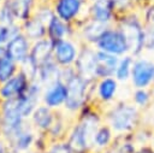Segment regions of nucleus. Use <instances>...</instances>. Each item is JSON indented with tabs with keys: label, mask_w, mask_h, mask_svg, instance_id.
I'll use <instances>...</instances> for the list:
<instances>
[{
	"label": "nucleus",
	"mask_w": 154,
	"mask_h": 153,
	"mask_svg": "<svg viewBox=\"0 0 154 153\" xmlns=\"http://www.w3.org/2000/svg\"><path fill=\"white\" fill-rule=\"evenodd\" d=\"M142 122V111L132 102H118L107 113V124L117 135H131Z\"/></svg>",
	"instance_id": "nucleus-1"
},
{
	"label": "nucleus",
	"mask_w": 154,
	"mask_h": 153,
	"mask_svg": "<svg viewBox=\"0 0 154 153\" xmlns=\"http://www.w3.org/2000/svg\"><path fill=\"white\" fill-rule=\"evenodd\" d=\"M88 16L89 18L103 23L106 25H113L118 20L120 13L114 0H89Z\"/></svg>",
	"instance_id": "nucleus-6"
},
{
	"label": "nucleus",
	"mask_w": 154,
	"mask_h": 153,
	"mask_svg": "<svg viewBox=\"0 0 154 153\" xmlns=\"http://www.w3.org/2000/svg\"><path fill=\"white\" fill-rule=\"evenodd\" d=\"M85 1H87V0H85Z\"/></svg>",
	"instance_id": "nucleus-36"
},
{
	"label": "nucleus",
	"mask_w": 154,
	"mask_h": 153,
	"mask_svg": "<svg viewBox=\"0 0 154 153\" xmlns=\"http://www.w3.org/2000/svg\"><path fill=\"white\" fill-rule=\"evenodd\" d=\"M91 83L93 82H89L83 77H81L77 73V71L65 82L67 88V96L64 105L69 111H78L79 108H82V106L87 100L89 86Z\"/></svg>",
	"instance_id": "nucleus-4"
},
{
	"label": "nucleus",
	"mask_w": 154,
	"mask_h": 153,
	"mask_svg": "<svg viewBox=\"0 0 154 153\" xmlns=\"http://www.w3.org/2000/svg\"><path fill=\"white\" fill-rule=\"evenodd\" d=\"M11 139L18 149H25L30 146V143L32 141V135L30 133H28L26 130H24L23 128H20Z\"/></svg>",
	"instance_id": "nucleus-26"
},
{
	"label": "nucleus",
	"mask_w": 154,
	"mask_h": 153,
	"mask_svg": "<svg viewBox=\"0 0 154 153\" xmlns=\"http://www.w3.org/2000/svg\"><path fill=\"white\" fill-rule=\"evenodd\" d=\"M17 34L11 33V25H5V24H0V46L8 41L11 37H13Z\"/></svg>",
	"instance_id": "nucleus-30"
},
{
	"label": "nucleus",
	"mask_w": 154,
	"mask_h": 153,
	"mask_svg": "<svg viewBox=\"0 0 154 153\" xmlns=\"http://www.w3.org/2000/svg\"><path fill=\"white\" fill-rule=\"evenodd\" d=\"M135 57L131 54H125L119 58L116 72H114V78L118 82H128L131 78V71H132V65H134Z\"/></svg>",
	"instance_id": "nucleus-22"
},
{
	"label": "nucleus",
	"mask_w": 154,
	"mask_h": 153,
	"mask_svg": "<svg viewBox=\"0 0 154 153\" xmlns=\"http://www.w3.org/2000/svg\"><path fill=\"white\" fill-rule=\"evenodd\" d=\"M149 146L152 147V149H153V152H154V135H153V137H152V140H150V143H149Z\"/></svg>",
	"instance_id": "nucleus-33"
},
{
	"label": "nucleus",
	"mask_w": 154,
	"mask_h": 153,
	"mask_svg": "<svg viewBox=\"0 0 154 153\" xmlns=\"http://www.w3.org/2000/svg\"><path fill=\"white\" fill-rule=\"evenodd\" d=\"M95 48L117 57L130 54L128 41L118 25H109L95 42Z\"/></svg>",
	"instance_id": "nucleus-3"
},
{
	"label": "nucleus",
	"mask_w": 154,
	"mask_h": 153,
	"mask_svg": "<svg viewBox=\"0 0 154 153\" xmlns=\"http://www.w3.org/2000/svg\"><path fill=\"white\" fill-rule=\"evenodd\" d=\"M0 153H4V149H2V146H1V143H0Z\"/></svg>",
	"instance_id": "nucleus-34"
},
{
	"label": "nucleus",
	"mask_w": 154,
	"mask_h": 153,
	"mask_svg": "<svg viewBox=\"0 0 154 153\" xmlns=\"http://www.w3.org/2000/svg\"><path fill=\"white\" fill-rule=\"evenodd\" d=\"M141 17L144 22V25H150L154 24V2L144 6L143 8L140 10Z\"/></svg>",
	"instance_id": "nucleus-28"
},
{
	"label": "nucleus",
	"mask_w": 154,
	"mask_h": 153,
	"mask_svg": "<svg viewBox=\"0 0 154 153\" xmlns=\"http://www.w3.org/2000/svg\"><path fill=\"white\" fill-rule=\"evenodd\" d=\"M31 2H32V0H13L12 6H13V10H14L16 17H19V18H23V19L26 18L29 8L31 6Z\"/></svg>",
	"instance_id": "nucleus-27"
},
{
	"label": "nucleus",
	"mask_w": 154,
	"mask_h": 153,
	"mask_svg": "<svg viewBox=\"0 0 154 153\" xmlns=\"http://www.w3.org/2000/svg\"><path fill=\"white\" fill-rule=\"evenodd\" d=\"M34 122L37 126L47 129L52 125V113L48 107H37L32 112Z\"/></svg>",
	"instance_id": "nucleus-24"
},
{
	"label": "nucleus",
	"mask_w": 154,
	"mask_h": 153,
	"mask_svg": "<svg viewBox=\"0 0 154 153\" xmlns=\"http://www.w3.org/2000/svg\"><path fill=\"white\" fill-rule=\"evenodd\" d=\"M113 130L109 128L108 124H101L97 130L94 134L93 137V143L91 148H99V149H105L111 147V145L114 141V135Z\"/></svg>",
	"instance_id": "nucleus-19"
},
{
	"label": "nucleus",
	"mask_w": 154,
	"mask_h": 153,
	"mask_svg": "<svg viewBox=\"0 0 154 153\" xmlns=\"http://www.w3.org/2000/svg\"><path fill=\"white\" fill-rule=\"evenodd\" d=\"M107 27L109 25H106L103 23H100V22H96L91 18H88V20L85 22L83 29H82V34H83V37L85 41L95 45V42L99 40V37L101 36V34L107 29Z\"/></svg>",
	"instance_id": "nucleus-21"
},
{
	"label": "nucleus",
	"mask_w": 154,
	"mask_h": 153,
	"mask_svg": "<svg viewBox=\"0 0 154 153\" xmlns=\"http://www.w3.org/2000/svg\"><path fill=\"white\" fill-rule=\"evenodd\" d=\"M153 89H154V82H153Z\"/></svg>",
	"instance_id": "nucleus-35"
},
{
	"label": "nucleus",
	"mask_w": 154,
	"mask_h": 153,
	"mask_svg": "<svg viewBox=\"0 0 154 153\" xmlns=\"http://www.w3.org/2000/svg\"><path fill=\"white\" fill-rule=\"evenodd\" d=\"M66 96H67L66 84L61 80H59L48 87L45 95V101L48 107H58L65 104Z\"/></svg>",
	"instance_id": "nucleus-15"
},
{
	"label": "nucleus",
	"mask_w": 154,
	"mask_h": 153,
	"mask_svg": "<svg viewBox=\"0 0 154 153\" xmlns=\"http://www.w3.org/2000/svg\"><path fill=\"white\" fill-rule=\"evenodd\" d=\"M130 82L134 88H153L154 60L143 55L135 57Z\"/></svg>",
	"instance_id": "nucleus-5"
},
{
	"label": "nucleus",
	"mask_w": 154,
	"mask_h": 153,
	"mask_svg": "<svg viewBox=\"0 0 154 153\" xmlns=\"http://www.w3.org/2000/svg\"><path fill=\"white\" fill-rule=\"evenodd\" d=\"M38 93H40L38 86L30 84L26 87L25 92L18 98L19 108H20L23 117H26L35 111V105H36L37 99H38Z\"/></svg>",
	"instance_id": "nucleus-16"
},
{
	"label": "nucleus",
	"mask_w": 154,
	"mask_h": 153,
	"mask_svg": "<svg viewBox=\"0 0 154 153\" xmlns=\"http://www.w3.org/2000/svg\"><path fill=\"white\" fill-rule=\"evenodd\" d=\"M118 92V81L114 76L99 78L96 82V96L101 102H111Z\"/></svg>",
	"instance_id": "nucleus-14"
},
{
	"label": "nucleus",
	"mask_w": 154,
	"mask_h": 153,
	"mask_svg": "<svg viewBox=\"0 0 154 153\" xmlns=\"http://www.w3.org/2000/svg\"><path fill=\"white\" fill-rule=\"evenodd\" d=\"M96 48H82L78 53L77 60L75 63L77 73L89 82H94L96 80V60H95Z\"/></svg>",
	"instance_id": "nucleus-8"
},
{
	"label": "nucleus",
	"mask_w": 154,
	"mask_h": 153,
	"mask_svg": "<svg viewBox=\"0 0 154 153\" xmlns=\"http://www.w3.org/2000/svg\"><path fill=\"white\" fill-rule=\"evenodd\" d=\"M6 51L8 53V55L16 60V61H23L25 60L29 55V43L25 39V36L23 35H14L13 37H11L7 41V46H6Z\"/></svg>",
	"instance_id": "nucleus-13"
},
{
	"label": "nucleus",
	"mask_w": 154,
	"mask_h": 153,
	"mask_svg": "<svg viewBox=\"0 0 154 153\" xmlns=\"http://www.w3.org/2000/svg\"><path fill=\"white\" fill-rule=\"evenodd\" d=\"M114 2L119 10V13H125V12H129L132 10H137L135 7L132 0H114Z\"/></svg>",
	"instance_id": "nucleus-29"
},
{
	"label": "nucleus",
	"mask_w": 154,
	"mask_h": 153,
	"mask_svg": "<svg viewBox=\"0 0 154 153\" xmlns=\"http://www.w3.org/2000/svg\"><path fill=\"white\" fill-rule=\"evenodd\" d=\"M117 25L120 28L128 41L130 54L134 57L141 55L144 52L147 34L140 10H132L125 13H120L117 20Z\"/></svg>",
	"instance_id": "nucleus-2"
},
{
	"label": "nucleus",
	"mask_w": 154,
	"mask_h": 153,
	"mask_svg": "<svg viewBox=\"0 0 154 153\" xmlns=\"http://www.w3.org/2000/svg\"><path fill=\"white\" fill-rule=\"evenodd\" d=\"M25 33L31 39H40L45 33V24L38 19H29L25 23Z\"/></svg>",
	"instance_id": "nucleus-25"
},
{
	"label": "nucleus",
	"mask_w": 154,
	"mask_h": 153,
	"mask_svg": "<svg viewBox=\"0 0 154 153\" xmlns=\"http://www.w3.org/2000/svg\"><path fill=\"white\" fill-rule=\"evenodd\" d=\"M47 31H48L49 40H52L53 42H57V41L63 40V39H66L71 33L70 24L65 23L64 20H61L57 16H54L51 19V22L47 24Z\"/></svg>",
	"instance_id": "nucleus-18"
},
{
	"label": "nucleus",
	"mask_w": 154,
	"mask_h": 153,
	"mask_svg": "<svg viewBox=\"0 0 154 153\" xmlns=\"http://www.w3.org/2000/svg\"><path fill=\"white\" fill-rule=\"evenodd\" d=\"M120 57L102 52L96 49L95 52V60H96V80L103 77L114 76L118 61Z\"/></svg>",
	"instance_id": "nucleus-11"
},
{
	"label": "nucleus",
	"mask_w": 154,
	"mask_h": 153,
	"mask_svg": "<svg viewBox=\"0 0 154 153\" xmlns=\"http://www.w3.org/2000/svg\"><path fill=\"white\" fill-rule=\"evenodd\" d=\"M48 153H73V152L67 143H58L54 145Z\"/></svg>",
	"instance_id": "nucleus-31"
},
{
	"label": "nucleus",
	"mask_w": 154,
	"mask_h": 153,
	"mask_svg": "<svg viewBox=\"0 0 154 153\" xmlns=\"http://www.w3.org/2000/svg\"><path fill=\"white\" fill-rule=\"evenodd\" d=\"M22 118L18 98L6 100L2 106V131L6 136L12 137L22 128Z\"/></svg>",
	"instance_id": "nucleus-7"
},
{
	"label": "nucleus",
	"mask_w": 154,
	"mask_h": 153,
	"mask_svg": "<svg viewBox=\"0 0 154 153\" xmlns=\"http://www.w3.org/2000/svg\"><path fill=\"white\" fill-rule=\"evenodd\" d=\"M77 46L69 39H63L54 42V60L63 66H71L76 63L78 57Z\"/></svg>",
	"instance_id": "nucleus-10"
},
{
	"label": "nucleus",
	"mask_w": 154,
	"mask_h": 153,
	"mask_svg": "<svg viewBox=\"0 0 154 153\" xmlns=\"http://www.w3.org/2000/svg\"><path fill=\"white\" fill-rule=\"evenodd\" d=\"M53 49H54V42L52 40H49V39L48 40H40L35 43L34 48L31 49L30 58L32 59V61L38 67L40 65H42L47 60L52 59Z\"/></svg>",
	"instance_id": "nucleus-17"
},
{
	"label": "nucleus",
	"mask_w": 154,
	"mask_h": 153,
	"mask_svg": "<svg viewBox=\"0 0 154 153\" xmlns=\"http://www.w3.org/2000/svg\"><path fill=\"white\" fill-rule=\"evenodd\" d=\"M16 70V60H13L6 48L0 47V82L8 81Z\"/></svg>",
	"instance_id": "nucleus-23"
},
{
	"label": "nucleus",
	"mask_w": 154,
	"mask_h": 153,
	"mask_svg": "<svg viewBox=\"0 0 154 153\" xmlns=\"http://www.w3.org/2000/svg\"><path fill=\"white\" fill-rule=\"evenodd\" d=\"M132 1H134V5H135V7H136L137 10H141V8H143L144 6H147V5L152 4V2H154V0H132Z\"/></svg>",
	"instance_id": "nucleus-32"
},
{
	"label": "nucleus",
	"mask_w": 154,
	"mask_h": 153,
	"mask_svg": "<svg viewBox=\"0 0 154 153\" xmlns=\"http://www.w3.org/2000/svg\"><path fill=\"white\" fill-rule=\"evenodd\" d=\"M153 88H134V92L131 94V102L138 107L141 111H147L154 100Z\"/></svg>",
	"instance_id": "nucleus-20"
},
{
	"label": "nucleus",
	"mask_w": 154,
	"mask_h": 153,
	"mask_svg": "<svg viewBox=\"0 0 154 153\" xmlns=\"http://www.w3.org/2000/svg\"><path fill=\"white\" fill-rule=\"evenodd\" d=\"M85 0H57L54 5V13L65 23H72L78 19L82 13Z\"/></svg>",
	"instance_id": "nucleus-9"
},
{
	"label": "nucleus",
	"mask_w": 154,
	"mask_h": 153,
	"mask_svg": "<svg viewBox=\"0 0 154 153\" xmlns=\"http://www.w3.org/2000/svg\"><path fill=\"white\" fill-rule=\"evenodd\" d=\"M26 87V76L22 72L17 76H12L8 81L4 82V86L0 89V95L6 100L19 98L25 92Z\"/></svg>",
	"instance_id": "nucleus-12"
}]
</instances>
